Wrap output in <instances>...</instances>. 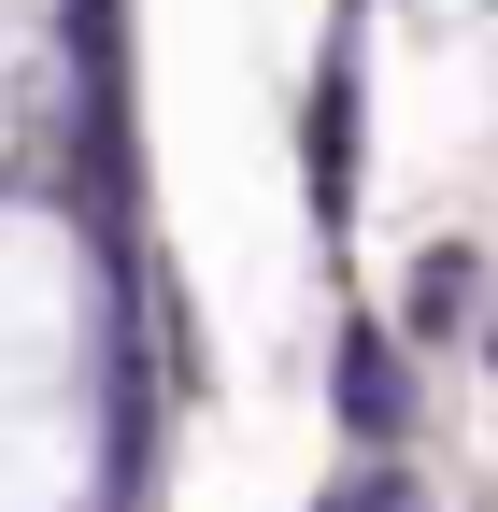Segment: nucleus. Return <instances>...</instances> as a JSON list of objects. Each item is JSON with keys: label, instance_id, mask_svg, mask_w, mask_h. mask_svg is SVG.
Returning <instances> with one entry per match:
<instances>
[{"label": "nucleus", "instance_id": "1", "mask_svg": "<svg viewBox=\"0 0 498 512\" xmlns=\"http://www.w3.org/2000/svg\"><path fill=\"white\" fill-rule=\"evenodd\" d=\"M299 185H314V214H328V228L356 214V57H314V114H299Z\"/></svg>", "mask_w": 498, "mask_h": 512}, {"label": "nucleus", "instance_id": "2", "mask_svg": "<svg viewBox=\"0 0 498 512\" xmlns=\"http://www.w3.org/2000/svg\"><path fill=\"white\" fill-rule=\"evenodd\" d=\"M328 399H342V427H356V441H399V427H413L399 342H385V328H342V356H328Z\"/></svg>", "mask_w": 498, "mask_h": 512}, {"label": "nucleus", "instance_id": "3", "mask_svg": "<svg viewBox=\"0 0 498 512\" xmlns=\"http://www.w3.org/2000/svg\"><path fill=\"white\" fill-rule=\"evenodd\" d=\"M456 328H484V256L470 242H427L413 285H399V342H456Z\"/></svg>", "mask_w": 498, "mask_h": 512}, {"label": "nucleus", "instance_id": "4", "mask_svg": "<svg viewBox=\"0 0 498 512\" xmlns=\"http://www.w3.org/2000/svg\"><path fill=\"white\" fill-rule=\"evenodd\" d=\"M342 512H413V484H399V470H370V484H356Z\"/></svg>", "mask_w": 498, "mask_h": 512}, {"label": "nucleus", "instance_id": "5", "mask_svg": "<svg viewBox=\"0 0 498 512\" xmlns=\"http://www.w3.org/2000/svg\"><path fill=\"white\" fill-rule=\"evenodd\" d=\"M484 356H498V328H484Z\"/></svg>", "mask_w": 498, "mask_h": 512}]
</instances>
